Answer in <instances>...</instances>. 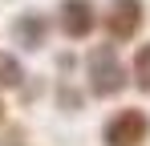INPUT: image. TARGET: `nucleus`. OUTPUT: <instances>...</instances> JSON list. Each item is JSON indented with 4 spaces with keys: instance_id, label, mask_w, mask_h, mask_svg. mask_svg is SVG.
<instances>
[{
    "instance_id": "f257e3e1",
    "label": "nucleus",
    "mask_w": 150,
    "mask_h": 146,
    "mask_svg": "<svg viewBox=\"0 0 150 146\" xmlns=\"http://www.w3.org/2000/svg\"><path fill=\"white\" fill-rule=\"evenodd\" d=\"M146 134H150V122H146L142 110H122L118 118L105 126V142L110 146H138Z\"/></svg>"
},
{
    "instance_id": "f03ea898",
    "label": "nucleus",
    "mask_w": 150,
    "mask_h": 146,
    "mask_svg": "<svg viewBox=\"0 0 150 146\" xmlns=\"http://www.w3.org/2000/svg\"><path fill=\"white\" fill-rule=\"evenodd\" d=\"M105 24H110V33L126 41V37H134V28L142 24V4L138 0H114V8L105 12Z\"/></svg>"
},
{
    "instance_id": "7ed1b4c3",
    "label": "nucleus",
    "mask_w": 150,
    "mask_h": 146,
    "mask_svg": "<svg viewBox=\"0 0 150 146\" xmlns=\"http://www.w3.org/2000/svg\"><path fill=\"white\" fill-rule=\"evenodd\" d=\"M93 94H114V89H122V69H118V61H114V53L105 49V53H93Z\"/></svg>"
},
{
    "instance_id": "20e7f679",
    "label": "nucleus",
    "mask_w": 150,
    "mask_h": 146,
    "mask_svg": "<svg viewBox=\"0 0 150 146\" xmlns=\"http://www.w3.org/2000/svg\"><path fill=\"white\" fill-rule=\"evenodd\" d=\"M65 16H61V24H65V33L69 37H85L89 28H93V8H89V0H65V8H61Z\"/></svg>"
},
{
    "instance_id": "39448f33",
    "label": "nucleus",
    "mask_w": 150,
    "mask_h": 146,
    "mask_svg": "<svg viewBox=\"0 0 150 146\" xmlns=\"http://www.w3.org/2000/svg\"><path fill=\"white\" fill-rule=\"evenodd\" d=\"M134 77H138L142 89H150V45L138 49V57H134Z\"/></svg>"
},
{
    "instance_id": "423d86ee",
    "label": "nucleus",
    "mask_w": 150,
    "mask_h": 146,
    "mask_svg": "<svg viewBox=\"0 0 150 146\" xmlns=\"http://www.w3.org/2000/svg\"><path fill=\"white\" fill-rule=\"evenodd\" d=\"M16 33H21V41H41V33H45V24H41V21H33V16H25Z\"/></svg>"
},
{
    "instance_id": "0eeeda50",
    "label": "nucleus",
    "mask_w": 150,
    "mask_h": 146,
    "mask_svg": "<svg viewBox=\"0 0 150 146\" xmlns=\"http://www.w3.org/2000/svg\"><path fill=\"white\" fill-rule=\"evenodd\" d=\"M21 81V65L16 61H0V85H16Z\"/></svg>"
}]
</instances>
